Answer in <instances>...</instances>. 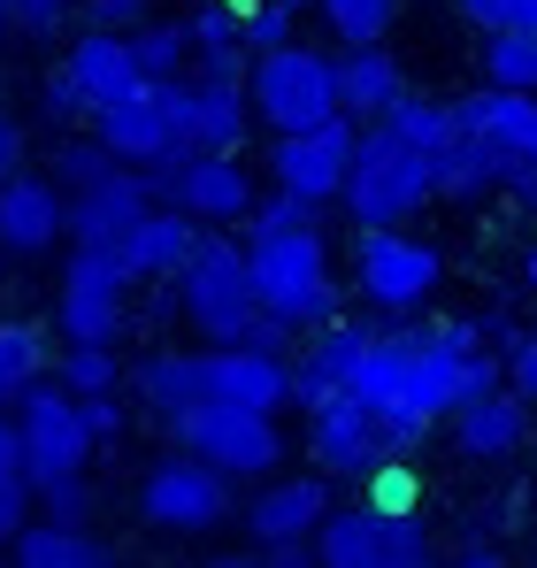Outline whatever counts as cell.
Segmentation results:
<instances>
[{"label": "cell", "mask_w": 537, "mask_h": 568, "mask_svg": "<svg viewBox=\"0 0 537 568\" xmlns=\"http://www.w3.org/2000/svg\"><path fill=\"white\" fill-rule=\"evenodd\" d=\"M62 78H70V93L85 100V115H100V108H115V100H131L146 85L123 31H78L70 54H62Z\"/></svg>", "instance_id": "cell-23"}, {"label": "cell", "mask_w": 537, "mask_h": 568, "mask_svg": "<svg viewBox=\"0 0 537 568\" xmlns=\"http://www.w3.org/2000/svg\"><path fill=\"white\" fill-rule=\"evenodd\" d=\"M453 438H460V454H468V462H507V454L530 438V399H515V392L499 384V392H484V399L453 407Z\"/></svg>", "instance_id": "cell-24"}, {"label": "cell", "mask_w": 537, "mask_h": 568, "mask_svg": "<svg viewBox=\"0 0 537 568\" xmlns=\"http://www.w3.org/2000/svg\"><path fill=\"white\" fill-rule=\"evenodd\" d=\"M92 16V31H139L146 23V0H78Z\"/></svg>", "instance_id": "cell-46"}, {"label": "cell", "mask_w": 537, "mask_h": 568, "mask_svg": "<svg viewBox=\"0 0 537 568\" xmlns=\"http://www.w3.org/2000/svg\"><path fill=\"white\" fill-rule=\"evenodd\" d=\"M146 215H154V185L139 170H115V178H100L92 192L70 200V239H78V254H115Z\"/></svg>", "instance_id": "cell-20"}, {"label": "cell", "mask_w": 537, "mask_h": 568, "mask_svg": "<svg viewBox=\"0 0 537 568\" xmlns=\"http://www.w3.org/2000/svg\"><path fill=\"white\" fill-rule=\"evenodd\" d=\"M507 392H515V399H537V331H523V338H515V354H507Z\"/></svg>", "instance_id": "cell-47"}, {"label": "cell", "mask_w": 537, "mask_h": 568, "mask_svg": "<svg viewBox=\"0 0 537 568\" xmlns=\"http://www.w3.org/2000/svg\"><path fill=\"white\" fill-rule=\"evenodd\" d=\"M92 146L115 162V170H170L184 146L178 131H170V115H162V100H154V85H139L131 100H115V108H100L92 115Z\"/></svg>", "instance_id": "cell-16"}, {"label": "cell", "mask_w": 537, "mask_h": 568, "mask_svg": "<svg viewBox=\"0 0 537 568\" xmlns=\"http://www.w3.org/2000/svg\"><path fill=\"white\" fill-rule=\"evenodd\" d=\"M484 392H499V354L484 346V323L368 331V354L346 384V399L376 423V438L392 454L423 446L430 423H453V407H468Z\"/></svg>", "instance_id": "cell-1"}, {"label": "cell", "mask_w": 537, "mask_h": 568, "mask_svg": "<svg viewBox=\"0 0 537 568\" xmlns=\"http://www.w3.org/2000/svg\"><path fill=\"white\" fill-rule=\"evenodd\" d=\"M54 384H62L70 399H108V392L123 384V369H115V346H62Z\"/></svg>", "instance_id": "cell-36"}, {"label": "cell", "mask_w": 537, "mask_h": 568, "mask_svg": "<svg viewBox=\"0 0 537 568\" xmlns=\"http://www.w3.org/2000/svg\"><path fill=\"white\" fill-rule=\"evenodd\" d=\"M0 476H23V454H16V423L0 415Z\"/></svg>", "instance_id": "cell-51"}, {"label": "cell", "mask_w": 537, "mask_h": 568, "mask_svg": "<svg viewBox=\"0 0 537 568\" xmlns=\"http://www.w3.org/2000/svg\"><path fill=\"white\" fill-rule=\"evenodd\" d=\"M384 131H392L399 146H415L423 162H438V154L453 146V108H446V100H415V93H407L392 115H384Z\"/></svg>", "instance_id": "cell-31"}, {"label": "cell", "mask_w": 537, "mask_h": 568, "mask_svg": "<svg viewBox=\"0 0 537 568\" xmlns=\"http://www.w3.org/2000/svg\"><path fill=\"white\" fill-rule=\"evenodd\" d=\"M170 438H178L184 462H200V469H215L223 484H246V476H268L284 462V430H276V415H246V407H192L170 423Z\"/></svg>", "instance_id": "cell-6"}, {"label": "cell", "mask_w": 537, "mask_h": 568, "mask_svg": "<svg viewBox=\"0 0 537 568\" xmlns=\"http://www.w3.org/2000/svg\"><path fill=\"white\" fill-rule=\"evenodd\" d=\"M200 377L215 407H246V415H276L292 407V354H262V346H200Z\"/></svg>", "instance_id": "cell-17"}, {"label": "cell", "mask_w": 537, "mask_h": 568, "mask_svg": "<svg viewBox=\"0 0 537 568\" xmlns=\"http://www.w3.org/2000/svg\"><path fill=\"white\" fill-rule=\"evenodd\" d=\"M184 47H192V62L246 54V47H239V0H207V8H192V16H184Z\"/></svg>", "instance_id": "cell-37"}, {"label": "cell", "mask_w": 537, "mask_h": 568, "mask_svg": "<svg viewBox=\"0 0 537 568\" xmlns=\"http://www.w3.org/2000/svg\"><path fill=\"white\" fill-rule=\"evenodd\" d=\"M170 131H178L184 154H239L246 146V85H207V78H170L154 85Z\"/></svg>", "instance_id": "cell-12"}, {"label": "cell", "mask_w": 537, "mask_h": 568, "mask_svg": "<svg viewBox=\"0 0 537 568\" xmlns=\"http://www.w3.org/2000/svg\"><path fill=\"white\" fill-rule=\"evenodd\" d=\"M354 146H361V131L346 123V115H331L323 131L276 139V146H268V178H276V192H292L300 207H323V200H338V192H346Z\"/></svg>", "instance_id": "cell-13"}, {"label": "cell", "mask_w": 537, "mask_h": 568, "mask_svg": "<svg viewBox=\"0 0 537 568\" xmlns=\"http://www.w3.org/2000/svg\"><path fill=\"white\" fill-rule=\"evenodd\" d=\"M178 315L207 338V346H246L262 307H254V277H246V246L231 231H200L178 277Z\"/></svg>", "instance_id": "cell-3"}, {"label": "cell", "mask_w": 537, "mask_h": 568, "mask_svg": "<svg viewBox=\"0 0 537 568\" xmlns=\"http://www.w3.org/2000/svg\"><path fill=\"white\" fill-rule=\"evenodd\" d=\"M39 507H47V523H54V530H85L92 484H85V476H70V484H47V491H39Z\"/></svg>", "instance_id": "cell-41"}, {"label": "cell", "mask_w": 537, "mask_h": 568, "mask_svg": "<svg viewBox=\"0 0 537 568\" xmlns=\"http://www.w3.org/2000/svg\"><path fill=\"white\" fill-rule=\"evenodd\" d=\"M0 178H8V170H0Z\"/></svg>", "instance_id": "cell-54"}, {"label": "cell", "mask_w": 537, "mask_h": 568, "mask_svg": "<svg viewBox=\"0 0 537 568\" xmlns=\"http://www.w3.org/2000/svg\"><path fill=\"white\" fill-rule=\"evenodd\" d=\"M453 131L499 162V192L537 200V100L530 93H468L453 100Z\"/></svg>", "instance_id": "cell-11"}, {"label": "cell", "mask_w": 537, "mask_h": 568, "mask_svg": "<svg viewBox=\"0 0 537 568\" xmlns=\"http://www.w3.org/2000/svg\"><path fill=\"white\" fill-rule=\"evenodd\" d=\"M207 568H254V561H239V554H231V561H207Z\"/></svg>", "instance_id": "cell-52"}, {"label": "cell", "mask_w": 537, "mask_h": 568, "mask_svg": "<svg viewBox=\"0 0 537 568\" xmlns=\"http://www.w3.org/2000/svg\"><path fill=\"white\" fill-rule=\"evenodd\" d=\"M31 530V484L23 476H0V546H16Z\"/></svg>", "instance_id": "cell-45"}, {"label": "cell", "mask_w": 537, "mask_h": 568, "mask_svg": "<svg viewBox=\"0 0 537 568\" xmlns=\"http://www.w3.org/2000/svg\"><path fill=\"white\" fill-rule=\"evenodd\" d=\"M476 192H499V162L453 131V146L430 162V200H476Z\"/></svg>", "instance_id": "cell-29"}, {"label": "cell", "mask_w": 537, "mask_h": 568, "mask_svg": "<svg viewBox=\"0 0 537 568\" xmlns=\"http://www.w3.org/2000/svg\"><path fill=\"white\" fill-rule=\"evenodd\" d=\"M123 300H131V284L108 254H70V277L54 292V323H62L70 346H115L123 338Z\"/></svg>", "instance_id": "cell-15"}, {"label": "cell", "mask_w": 537, "mask_h": 568, "mask_svg": "<svg viewBox=\"0 0 537 568\" xmlns=\"http://www.w3.org/2000/svg\"><path fill=\"white\" fill-rule=\"evenodd\" d=\"M100 178H115V162H108V154H100L92 139H70V146L54 154V192H62V200H78V192H92Z\"/></svg>", "instance_id": "cell-38"}, {"label": "cell", "mask_w": 537, "mask_h": 568, "mask_svg": "<svg viewBox=\"0 0 537 568\" xmlns=\"http://www.w3.org/2000/svg\"><path fill=\"white\" fill-rule=\"evenodd\" d=\"M78 415H85V438L92 446H115L123 430H131V415H123V399L108 392V399H78Z\"/></svg>", "instance_id": "cell-43"}, {"label": "cell", "mask_w": 537, "mask_h": 568, "mask_svg": "<svg viewBox=\"0 0 537 568\" xmlns=\"http://www.w3.org/2000/svg\"><path fill=\"white\" fill-rule=\"evenodd\" d=\"M246 246V277H254V307L284 338H315L338 323V277H331V246L323 223L307 231H276V239H239Z\"/></svg>", "instance_id": "cell-2"}, {"label": "cell", "mask_w": 537, "mask_h": 568, "mask_svg": "<svg viewBox=\"0 0 537 568\" xmlns=\"http://www.w3.org/2000/svg\"><path fill=\"white\" fill-rule=\"evenodd\" d=\"M331 523V484L323 476H268L246 499V530L254 546H315V530Z\"/></svg>", "instance_id": "cell-19"}, {"label": "cell", "mask_w": 537, "mask_h": 568, "mask_svg": "<svg viewBox=\"0 0 537 568\" xmlns=\"http://www.w3.org/2000/svg\"><path fill=\"white\" fill-rule=\"evenodd\" d=\"M361 354H368V323H346V315H338L331 331H315V338L300 346V362H292V407H300V415H315V407L346 399Z\"/></svg>", "instance_id": "cell-21"}, {"label": "cell", "mask_w": 537, "mask_h": 568, "mask_svg": "<svg viewBox=\"0 0 537 568\" xmlns=\"http://www.w3.org/2000/svg\"><path fill=\"white\" fill-rule=\"evenodd\" d=\"M154 185V207L184 215L192 231H231L254 215V178L239 154H178L170 170H146Z\"/></svg>", "instance_id": "cell-8"}, {"label": "cell", "mask_w": 537, "mask_h": 568, "mask_svg": "<svg viewBox=\"0 0 537 568\" xmlns=\"http://www.w3.org/2000/svg\"><path fill=\"white\" fill-rule=\"evenodd\" d=\"M254 568H315V546H268Z\"/></svg>", "instance_id": "cell-49"}, {"label": "cell", "mask_w": 537, "mask_h": 568, "mask_svg": "<svg viewBox=\"0 0 537 568\" xmlns=\"http://www.w3.org/2000/svg\"><path fill=\"white\" fill-rule=\"evenodd\" d=\"M192 239H200V231H192L184 215L154 207V215H146V223H139V231H131V239L108 254V262L123 270V284H139V277H178L184 254H192Z\"/></svg>", "instance_id": "cell-26"}, {"label": "cell", "mask_w": 537, "mask_h": 568, "mask_svg": "<svg viewBox=\"0 0 537 568\" xmlns=\"http://www.w3.org/2000/svg\"><path fill=\"white\" fill-rule=\"evenodd\" d=\"M438 277H446V262H438L430 239H415V231H354V284L368 307L407 315V307H423L438 292Z\"/></svg>", "instance_id": "cell-10"}, {"label": "cell", "mask_w": 537, "mask_h": 568, "mask_svg": "<svg viewBox=\"0 0 537 568\" xmlns=\"http://www.w3.org/2000/svg\"><path fill=\"white\" fill-rule=\"evenodd\" d=\"M31 384H47V331L39 323H0V407H16Z\"/></svg>", "instance_id": "cell-30"}, {"label": "cell", "mask_w": 537, "mask_h": 568, "mask_svg": "<svg viewBox=\"0 0 537 568\" xmlns=\"http://www.w3.org/2000/svg\"><path fill=\"white\" fill-rule=\"evenodd\" d=\"M131 392L162 415V423H178L192 407H207V377H200V354H146L139 369H131Z\"/></svg>", "instance_id": "cell-27"}, {"label": "cell", "mask_w": 537, "mask_h": 568, "mask_svg": "<svg viewBox=\"0 0 537 568\" xmlns=\"http://www.w3.org/2000/svg\"><path fill=\"white\" fill-rule=\"evenodd\" d=\"M307 462H315V476L331 484H368V476L384 469V462H399L384 438H376V423L361 415L354 399H331V407H315L307 415Z\"/></svg>", "instance_id": "cell-18"}, {"label": "cell", "mask_w": 537, "mask_h": 568, "mask_svg": "<svg viewBox=\"0 0 537 568\" xmlns=\"http://www.w3.org/2000/svg\"><path fill=\"white\" fill-rule=\"evenodd\" d=\"M23 162V131H16V115H0V170H16Z\"/></svg>", "instance_id": "cell-50"}, {"label": "cell", "mask_w": 537, "mask_h": 568, "mask_svg": "<svg viewBox=\"0 0 537 568\" xmlns=\"http://www.w3.org/2000/svg\"><path fill=\"white\" fill-rule=\"evenodd\" d=\"M484 78H492V93L537 100V31H492L484 39Z\"/></svg>", "instance_id": "cell-33"}, {"label": "cell", "mask_w": 537, "mask_h": 568, "mask_svg": "<svg viewBox=\"0 0 537 568\" xmlns=\"http://www.w3.org/2000/svg\"><path fill=\"white\" fill-rule=\"evenodd\" d=\"M300 8L307 0H239V47L262 62V54H284L292 31H300Z\"/></svg>", "instance_id": "cell-34"}, {"label": "cell", "mask_w": 537, "mask_h": 568, "mask_svg": "<svg viewBox=\"0 0 537 568\" xmlns=\"http://www.w3.org/2000/svg\"><path fill=\"white\" fill-rule=\"evenodd\" d=\"M315 223V207H300L292 192H268V200H254V215L239 223V239H276V231H307Z\"/></svg>", "instance_id": "cell-39"}, {"label": "cell", "mask_w": 537, "mask_h": 568, "mask_svg": "<svg viewBox=\"0 0 537 568\" xmlns=\"http://www.w3.org/2000/svg\"><path fill=\"white\" fill-rule=\"evenodd\" d=\"M246 108L262 115L276 139H300V131H323L338 115V62L323 47H284V54H262L246 70Z\"/></svg>", "instance_id": "cell-5"}, {"label": "cell", "mask_w": 537, "mask_h": 568, "mask_svg": "<svg viewBox=\"0 0 537 568\" xmlns=\"http://www.w3.org/2000/svg\"><path fill=\"white\" fill-rule=\"evenodd\" d=\"M338 200H346L354 231H407V215H423V200H430V162L415 146H399L384 123H368Z\"/></svg>", "instance_id": "cell-4"}, {"label": "cell", "mask_w": 537, "mask_h": 568, "mask_svg": "<svg viewBox=\"0 0 537 568\" xmlns=\"http://www.w3.org/2000/svg\"><path fill=\"white\" fill-rule=\"evenodd\" d=\"M399 100H407V78H399V62H392L384 47H361V54L338 62V115H346L354 131L384 123Z\"/></svg>", "instance_id": "cell-25"}, {"label": "cell", "mask_w": 537, "mask_h": 568, "mask_svg": "<svg viewBox=\"0 0 537 568\" xmlns=\"http://www.w3.org/2000/svg\"><path fill=\"white\" fill-rule=\"evenodd\" d=\"M361 507H376V515H415V476L399 469V462H384V469L361 484Z\"/></svg>", "instance_id": "cell-40"}, {"label": "cell", "mask_w": 537, "mask_h": 568, "mask_svg": "<svg viewBox=\"0 0 537 568\" xmlns=\"http://www.w3.org/2000/svg\"><path fill=\"white\" fill-rule=\"evenodd\" d=\"M39 115H47V123H78V115H85V100L70 93V78H62V70L39 85Z\"/></svg>", "instance_id": "cell-48"}, {"label": "cell", "mask_w": 537, "mask_h": 568, "mask_svg": "<svg viewBox=\"0 0 537 568\" xmlns=\"http://www.w3.org/2000/svg\"><path fill=\"white\" fill-rule=\"evenodd\" d=\"M0 31H8V8H0Z\"/></svg>", "instance_id": "cell-53"}, {"label": "cell", "mask_w": 537, "mask_h": 568, "mask_svg": "<svg viewBox=\"0 0 537 568\" xmlns=\"http://www.w3.org/2000/svg\"><path fill=\"white\" fill-rule=\"evenodd\" d=\"M315 8H323V23H331V31L361 54V47H384V31L399 23V8H407V0H315Z\"/></svg>", "instance_id": "cell-35"}, {"label": "cell", "mask_w": 537, "mask_h": 568, "mask_svg": "<svg viewBox=\"0 0 537 568\" xmlns=\"http://www.w3.org/2000/svg\"><path fill=\"white\" fill-rule=\"evenodd\" d=\"M453 8L484 31H537V0H453Z\"/></svg>", "instance_id": "cell-42"}, {"label": "cell", "mask_w": 537, "mask_h": 568, "mask_svg": "<svg viewBox=\"0 0 537 568\" xmlns=\"http://www.w3.org/2000/svg\"><path fill=\"white\" fill-rule=\"evenodd\" d=\"M54 239H70V200L54 192V178L8 170L0 178V246L8 254H47Z\"/></svg>", "instance_id": "cell-22"}, {"label": "cell", "mask_w": 537, "mask_h": 568, "mask_svg": "<svg viewBox=\"0 0 537 568\" xmlns=\"http://www.w3.org/2000/svg\"><path fill=\"white\" fill-rule=\"evenodd\" d=\"M123 39H131V62H139L146 85H170V78H184V62H192L184 16H170V23H139V31H123Z\"/></svg>", "instance_id": "cell-32"}, {"label": "cell", "mask_w": 537, "mask_h": 568, "mask_svg": "<svg viewBox=\"0 0 537 568\" xmlns=\"http://www.w3.org/2000/svg\"><path fill=\"white\" fill-rule=\"evenodd\" d=\"M16 568H115V554L92 538V530H54V523H31L16 538Z\"/></svg>", "instance_id": "cell-28"}, {"label": "cell", "mask_w": 537, "mask_h": 568, "mask_svg": "<svg viewBox=\"0 0 537 568\" xmlns=\"http://www.w3.org/2000/svg\"><path fill=\"white\" fill-rule=\"evenodd\" d=\"M8 423H16V454H23V484H31V491L85 476L92 438H85L78 399H70L62 384H31V392L16 399V415H8Z\"/></svg>", "instance_id": "cell-7"}, {"label": "cell", "mask_w": 537, "mask_h": 568, "mask_svg": "<svg viewBox=\"0 0 537 568\" xmlns=\"http://www.w3.org/2000/svg\"><path fill=\"white\" fill-rule=\"evenodd\" d=\"M315 568H438L423 515H376V507H331L315 530Z\"/></svg>", "instance_id": "cell-9"}, {"label": "cell", "mask_w": 537, "mask_h": 568, "mask_svg": "<svg viewBox=\"0 0 537 568\" xmlns=\"http://www.w3.org/2000/svg\"><path fill=\"white\" fill-rule=\"evenodd\" d=\"M0 8H8V16H16L23 31H39V39H54V31L70 23V8H78V0H0Z\"/></svg>", "instance_id": "cell-44"}, {"label": "cell", "mask_w": 537, "mask_h": 568, "mask_svg": "<svg viewBox=\"0 0 537 568\" xmlns=\"http://www.w3.org/2000/svg\"><path fill=\"white\" fill-rule=\"evenodd\" d=\"M139 515L154 523V530H178V538H200V530H215L223 515H231V484L215 469H200V462H154L146 484H139Z\"/></svg>", "instance_id": "cell-14"}]
</instances>
